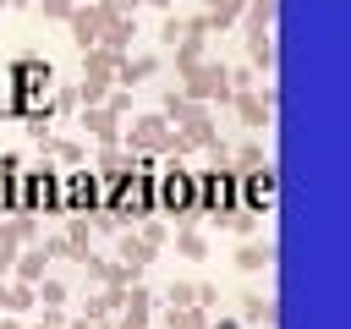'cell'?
<instances>
[{"mask_svg": "<svg viewBox=\"0 0 351 329\" xmlns=\"http://www.w3.org/2000/svg\"><path fill=\"white\" fill-rule=\"evenodd\" d=\"M5 82H11V115L44 121V104L55 93V66L38 55H22L16 66H5Z\"/></svg>", "mask_w": 351, "mask_h": 329, "instance_id": "obj_1", "label": "cell"}, {"mask_svg": "<svg viewBox=\"0 0 351 329\" xmlns=\"http://www.w3.org/2000/svg\"><path fill=\"white\" fill-rule=\"evenodd\" d=\"M55 214H93V170L71 164L55 175Z\"/></svg>", "mask_w": 351, "mask_h": 329, "instance_id": "obj_7", "label": "cell"}, {"mask_svg": "<svg viewBox=\"0 0 351 329\" xmlns=\"http://www.w3.org/2000/svg\"><path fill=\"white\" fill-rule=\"evenodd\" d=\"M186 93L181 99H230V71L225 66H181Z\"/></svg>", "mask_w": 351, "mask_h": 329, "instance_id": "obj_8", "label": "cell"}, {"mask_svg": "<svg viewBox=\"0 0 351 329\" xmlns=\"http://www.w3.org/2000/svg\"><path fill=\"white\" fill-rule=\"evenodd\" d=\"M274 203H280V175H274V164L263 159V164H252V170H236V208L241 214H274Z\"/></svg>", "mask_w": 351, "mask_h": 329, "instance_id": "obj_5", "label": "cell"}, {"mask_svg": "<svg viewBox=\"0 0 351 329\" xmlns=\"http://www.w3.org/2000/svg\"><path fill=\"white\" fill-rule=\"evenodd\" d=\"M274 22V0H252L247 5V27H269Z\"/></svg>", "mask_w": 351, "mask_h": 329, "instance_id": "obj_18", "label": "cell"}, {"mask_svg": "<svg viewBox=\"0 0 351 329\" xmlns=\"http://www.w3.org/2000/svg\"><path fill=\"white\" fill-rule=\"evenodd\" d=\"M126 143H132V154H181V148H186L181 132H176V121H170L165 110L137 115V121L126 126Z\"/></svg>", "mask_w": 351, "mask_h": 329, "instance_id": "obj_6", "label": "cell"}, {"mask_svg": "<svg viewBox=\"0 0 351 329\" xmlns=\"http://www.w3.org/2000/svg\"><path fill=\"white\" fill-rule=\"evenodd\" d=\"M236 110H241V121H247V126H263V121H269V93L258 99L252 88H236Z\"/></svg>", "mask_w": 351, "mask_h": 329, "instance_id": "obj_12", "label": "cell"}, {"mask_svg": "<svg viewBox=\"0 0 351 329\" xmlns=\"http://www.w3.org/2000/svg\"><path fill=\"white\" fill-rule=\"evenodd\" d=\"M192 208L208 214V219L241 214V208H236V170H230V164H203V170H192Z\"/></svg>", "mask_w": 351, "mask_h": 329, "instance_id": "obj_4", "label": "cell"}, {"mask_svg": "<svg viewBox=\"0 0 351 329\" xmlns=\"http://www.w3.org/2000/svg\"><path fill=\"white\" fill-rule=\"evenodd\" d=\"M22 170V159L16 154H0V214H5V203H11V175Z\"/></svg>", "mask_w": 351, "mask_h": 329, "instance_id": "obj_15", "label": "cell"}, {"mask_svg": "<svg viewBox=\"0 0 351 329\" xmlns=\"http://www.w3.org/2000/svg\"><path fill=\"white\" fill-rule=\"evenodd\" d=\"M236 263H241V269H269V263H274V247H269V241H263V247H241Z\"/></svg>", "mask_w": 351, "mask_h": 329, "instance_id": "obj_16", "label": "cell"}, {"mask_svg": "<svg viewBox=\"0 0 351 329\" xmlns=\"http://www.w3.org/2000/svg\"><path fill=\"white\" fill-rule=\"evenodd\" d=\"M236 11H241V0H208V16H203V22L214 27V22H230Z\"/></svg>", "mask_w": 351, "mask_h": 329, "instance_id": "obj_19", "label": "cell"}, {"mask_svg": "<svg viewBox=\"0 0 351 329\" xmlns=\"http://www.w3.org/2000/svg\"><path fill=\"white\" fill-rule=\"evenodd\" d=\"M148 203H154V214L159 219H176V225H186L197 208H192V170L170 154L165 164H154V175H148Z\"/></svg>", "mask_w": 351, "mask_h": 329, "instance_id": "obj_2", "label": "cell"}, {"mask_svg": "<svg viewBox=\"0 0 351 329\" xmlns=\"http://www.w3.org/2000/svg\"><path fill=\"white\" fill-rule=\"evenodd\" d=\"M0 302H5L11 313H33V285H22V280H16V285H5V291H0Z\"/></svg>", "mask_w": 351, "mask_h": 329, "instance_id": "obj_14", "label": "cell"}, {"mask_svg": "<svg viewBox=\"0 0 351 329\" xmlns=\"http://www.w3.org/2000/svg\"><path fill=\"white\" fill-rule=\"evenodd\" d=\"M247 55H252V66H274V44H269V27H252V38H247Z\"/></svg>", "mask_w": 351, "mask_h": 329, "instance_id": "obj_13", "label": "cell"}, {"mask_svg": "<svg viewBox=\"0 0 351 329\" xmlns=\"http://www.w3.org/2000/svg\"><path fill=\"white\" fill-rule=\"evenodd\" d=\"M55 164H22L11 175V203L5 214H55Z\"/></svg>", "mask_w": 351, "mask_h": 329, "instance_id": "obj_3", "label": "cell"}, {"mask_svg": "<svg viewBox=\"0 0 351 329\" xmlns=\"http://www.w3.org/2000/svg\"><path fill=\"white\" fill-rule=\"evenodd\" d=\"M82 132H93V143L115 148V143H121V110H110V104H104V110H99V104L82 110Z\"/></svg>", "mask_w": 351, "mask_h": 329, "instance_id": "obj_9", "label": "cell"}, {"mask_svg": "<svg viewBox=\"0 0 351 329\" xmlns=\"http://www.w3.org/2000/svg\"><path fill=\"white\" fill-rule=\"evenodd\" d=\"M241 164H247V170H252V164H263V148H258V143H247V148H241Z\"/></svg>", "mask_w": 351, "mask_h": 329, "instance_id": "obj_22", "label": "cell"}, {"mask_svg": "<svg viewBox=\"0 0 351 329\" xmlns=\"http://www.w3.org/2000/svg\"><path fill=\"white\" fill-rule=\"evenodd\" d=\"M208 329H241V324H236V318H219V324H208Z\"/></svg>", "mask_w": 351, "mask_h": 329, "instance_id": "obj_24", "label": "cell"}, {"mask_svg": "<svg viewBox=\"0 0 351 329\" xmlns=\"http://www.w3.org/2000/svg\"><path fill=\"white\" fill-rule=\"evenodd\" d=\"M176 247H181V252H186V258H203V252H208V247H203V236H197V230H181V236H176Z\"/></svg>", "mask_w": 351, "mask_h": 329, "instance_id": "obj_20", "label": "cell"}, {"mask_svg": "<svg viewBox=\"0 0 351 329\" xmlns=\"http://www.w3.org/2000/svg\"><path fill=\"white\" fill-rule=\"evenodd\" d=\"M148 307H154V296H148V291L121 296V318H115L110 329H148Z\"/></svg>", "mask_w": 351, "mask_h": 329, "instance_id": "obj_10", "label": "cell"}, {"mask_svg": "<svg viewBox=\"0 0 351 329\" xmlns=\"http://www.w3.org/2000/svg\"><path fill=\"white\" fill-rule=\"evenodd\" d=\"M0 115H11V82H5V71H0Z\"/></svg>", "mask_w": 351, "mask_h": 329, "instance_id": "obj_23", "label": "cell"}, {"mask_svg": "<svg viewBox=\"0 0 351 329\" xmlns=\"http://www.w3.org/2000/svg\"><path fill=\"white\" fill-rule=\"evenodd\" d=\"M38 296H44L49 307H66V285H60V280H38Z\"/></svg>", "mask_w": 351, "mask_h": 329, "instance_id": "obj_21", "label": "cell"}, {"mask_svg": "<svg viewBox=\"0 0 351 329\" xmlns=\"http://www.w3.org/2000/svg\"><path fill=\"white\" fill-rule=\"evenodd\" d=\"M0 329H22V324H16V318H5V324H0Z\"/></svg>", "mask_w": 351, "mask_h": 329, "instance_id": "obj_25", "label": "cell"}, {"mask_svg": "<svg viewBox=\"0 0 351 329\" xmlns=\"http://www.w3.org/2000/svg\"><path fill=\"white\" fill-rule=\"evenodd\" d=\"M247 324H274V302H263V296H247V313H241Z\"/></svg>", "mask_w": 351, "mask_h": 329, "instance_id": "obj_17", "label": "cell"}, {"mask_svg": "<svg viewBox=\"0 0 351 329\" xmlns=\"http://www.w3.org/2000/svg\"><path fill=\"white\" fill-rule=\"evenodd\" d=\"M44 263H49V247H27L11 269H16V280H22V285H38V280H44Z\"/></svg>", "mask_w": 351, "mask_h": 329, "instance_id": "obj_11", "label": "cell"}]
</instances>
